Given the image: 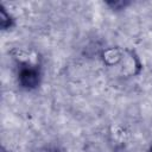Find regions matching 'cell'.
Masks as SVG:
<instances>
[{
	"mask_svg": "<svg viewBox=\"0 0 152 152\" xmlns=\"http://www.w3.org/2000/svg\"><path fill=\"white\" fill-rule=\"evenodd\" d=\"M18 84L25 90H34L39 87L42 81L40 68L37 62L31 59L19 61L18 68Z\"/></svg>",
	"mask_w": 152,
	"mask_h": 152,
	"instance_id": "6da1fadb",
	"label": "cell"
},
{
	"mask_svg": "<svg viewBox=\"0 0 152 152\" xmlns=\"http://www.w3.org/2000/svg\"><path fill=\"white\" fill-rule=\"evenodd\" d=\"M125 50L126 49H121V48H116V46H112V48L106 49L102 52V55H101V58H102L103 64L106 66H108V68L119 66L120 63L124 59Z\"/></svg>",
	"mask_w": 152,
	"mask_h": 152,
	"instance_id": "7a4b0ae2",
	"label": "cell"
},
{
	"mask_svg": "<svg viewBox=\"0 0 152 152\" xmlns=\"http://www.w3.org/2000/svg\"><path fill=\"white\" fill-rule=\"evenodd\" d=\"M13 23H14L13 17L10 14V12L6 11V8L4 6H1L0 7V27H1V30L2 31L10 30L13 26Z\"/></svg>",
	"mask_w": 152,
	"mask_h": 152,
	"instance_id": "3957f363",
	"label": "cell"
},
{
	"mask_svg": "<svg viewBox=\"0 0 152 152\" xmlns=\"http://www.w3.org/2000/svg\"><path fill=\"white\" fill-rule=\"evenodd\" d=\"M112 10H115V11H119V10H124L127 5H128V2H126V1H108V2H106Z\"/></svg>",
	"mask_w": 152,
	"mask_h": 152,
	"instance_id": "277c9868",
	"label": "cell"
},
{
	"mask_svg": "<svg viewBox=\"0 0 152 152\" xmlns=\"http://www.w3.org/2000/svg\"><path fill=\"white\" fill-rule=\"evenodd\" d=\"M1 152H7V151H6V148H5V147H1Z\"/></svg>",
	"mask_w": 152,
	"mask_h": 152,
	"instance_id": "5b68a950",
	"label": "cell"
},
{
	"mask_svg": "<svg viewBox=\"0 0 152 152\" xmlns=\"http://www.w3.org/2000/svg\"><path fill=\"white\" fill-rule=\"evenodd\" d=\"M148 152H152V146H151V147L148 148Z\"/></svg>",
	"mask_w": 152,
	"mask_h": 152,
	"instance_id": "8992f818",
	"label": "cell"
}]
</instances>
